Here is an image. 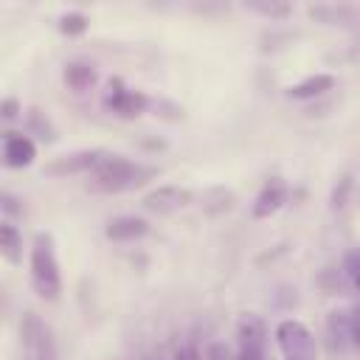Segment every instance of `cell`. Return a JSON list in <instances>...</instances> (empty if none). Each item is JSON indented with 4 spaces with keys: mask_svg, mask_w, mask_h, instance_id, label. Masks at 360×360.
Returning <instances> with one entry per match:
<instances>
[{
    "mask_svg": "<svg viewBox=\"0 0 360 360\" xmlns=\"http://www.w3.org/2000/svg\"><path fill=\"white\" fill-rule=\"evenodd\" d=\"M248 8H253V11H259V14L270 17V20H284L292 11L290 3H248Z\"/></svg>",
    "mask_w": 360,
    "mask_h": 360,
    "instance_id": "21",
    "label": "cell"
},
{
    "mask_svg": "<svg viewBox=\"0 0 360 360\" xmlns=\"http://www.w3.org/2000/svg\"><path fill=\"white\" fill-rule=\"evenodd\" d=\"M20 340H22V360H56V346H53L51 326L37 312L22 315Z\"/></svg>",
    "mask_w": 360,
    "mask_h": 360,
    "instance_id": "3",
    "label": "cell"
},
{
    "mask_svg": "<svg viewBox=\"0 0 360 360\" xmlns=\"http://www.w3.org/2000/svg\"><path fill=\"white\" fill-rule=\"evenodd\" d=\"M0 256L6 262H11V264H20L22 262V236L8 222H0Z\"/></svg>",
    "mask_w": 360,
    "mask_h": 360,
    "instance_id": "17",
    "label": "cell"
},
{
    "mask_svg": "<svg viewBox=\"0 0 360 360\" xmlns=\"http://www.w3.org/2000/svg\"><path fill=\"white\" fill-rule=\"evenodd\" d=\"M104 149H79L62 158H53L51 163H45V174L51 177H68V174H82V172H93V166L104 158Z\"/></svg>",
    "mask_w": 360,
    "mask_h": 360,
    "instance_id": "8",
    "label": "cell"
},
{
    "mask_svg": "<svg viewBox=\"0 0 360 360\" xmlns=\"http://www.w3.org/2000/svg\"><path fill=\"white\" fill-rule=\"evenodd\" d=\"M28 127H31L42 141H53V138H56L51 121H48L45 112H39V110H31V112H28Z\"/></svg>",
    "mask_w": 360,
    "mask_h": 360,
    "instance_id": "20",
    "label": "cell"
},
{
    "mask_svg": "<svg viewBox=\"0 0 360 360\" xmlns=\"http://www.w3.org/2000/svg\"><path fill=\"white\" fill-rule=\"evenodd\" d=\"M352 186H354V180H352V174H343L338 183H335V188H332V208L335 211H340L346 202H349V194H352Z\"/></svg>",
    "mask_w": 360,
    "mask_h": 360,
    "instance_id": "19",
    "label": "cell"
},
{
    "mask_svg": "<svg viewBox=\"0 0 360 360\" xmlns=\"http://www.w3.org/2000/svg\"><path fill=\"white\" fill-rule=\"evenodd\" d=\"M188 202H191V191H188V188H180V186H160V188L149 191L141 205H143L149 214L163 217V214H174V211H180V208H186Z\"/></svg>",
    "mask_w": 360,
    "mask_h": 360,
    "instance_id": "10",
    "label": "cell"
},
{
    "mask_svg": "<svg viewBox=\"0 0 360 360\" xmlns=\"http://www.w3.org/2000/svg\"><path fill=\"white\" fill-rule=\"evenodd\" d=\"M309 17H315L318 22H326V25H352L357 20V8L349 6V3H318V6H309Z\"/></svg>",
    "mask_w": 360,
    "mask_h": 360,
    "instance_id": "14",
    "label": "cell"
},
{
    "mask_svg": "<svg viewBox=\"0 0 360 360\" xmlns=\"http://www.w3.org/2000/svg\"><path fill=\"white\" fill-rule=\"evenodd\" d=\"M287 197H290L287 183H284L281 177H270V180L262 186V191L256 194V202H253V217H256V219H264V217L276 214V211H278V208L287 202Z\"/></svg>",
    "mask_w": 360,
    "mask_h": 360,
    "instance_id": "11",
    "label": "cell"
},
{
    "mask_svg": "<svg viewBox=\"0 0 360 360\" xmlns=\"http://www.w3.org/2000/svg\"><path fill=\"white\" fill-rule=\"evenodd\" d=\"M318 284H321L329 295H335V292H338V287H340V270H338V267H323V270H321Z\"/></svg>",
    "mask_w": 360,
    "mask_h": 360,
    "instance_id": "23",
    "label": "cell"
},
{
    "mask_svg": "<svg viewBox=\"0 0 360 360\" xmlns=\"http://www.w3.org/2000/svg\"><path fill=\"white\" fill-rule=\"evenodd\" d=\"M174 360H202V357H200V352L194 346H183V349H177Z\"/></svg>",
    "mask_w": 360,
    "mask_h": 360,
    "instance_id": "27",
    "label": "cell"
},
{
    "mask_svg": "<svg viewBox=\"0 0 360 360\" xmlns=\"http://www.w3.org/2000/svg\"><path fill=\"white\" fill-rule=\"evenodd\" d=\"M155 174H158V169H152V166H143V163H135V160H129L124 155H110L107 152L93 166L87 188L90 191H101V194H121V191L143 186Z\"/></svg>",
    "mask_w": 360,
    "mask_h": 360,
    "instance_id": "1",
    "label": "cell"
},
{
    "mask_svg": "<svg viewBox=\"0 0 360 360\" xmlns=\"http://www.w3.org/2000/svg\"><path fill=\"white\" fill-rule=\"evenodd\" d=\"M264 323L256 315H245L239 321V346L236 360H267L264 357Z\"/></svg>",
    "mask_w": 360,
    "mask_h": 360,
    "instance_id": "9",
    "label": "cell"
},
{
    "mask_svg": "<svg viewBox=\"0 0 360 360\" xmlns=\"http://www.w3.org/2000/svg\"><path fill=\"white\" fill-rule=\"evenodd\" d=\"M326 343L335 354H343L357 346V309H332L326 318Z\"/></svg>",
    "mask_w": 360,
    "mask_h": 360,
    "instance_id": "6",
    "label": "cell"
},
{
    "mask_svg": "<svg viewBox=\"0 0 360 360\" xmlns=\"http://www.w3.org/2000/svg\"><path fill=\"white\" fill-rule=\"evenodd\" d=\"M149 101H152V98H149L146 93L127 87L118 76H112V79L107 82V90H104V107H107L110 112H115L118 118H138L141 112L149 110Z\"/></svg>",
    "mask_w": 360,
    "mask_h": 360,
    "instance_id": "5",
    "label": "cell"
},
{
    "mask_svg": "<svg viewBox=\"0 0 360 360\" xmlns=\"http://www.w3.org/2000/svg\"><path fill=\"white\" fill-rule=\"evenodd\" d=\"M340 276L346 278L349 292H354V290H357V250H349V253H346L343 267H340Z\"/></svg>",
    "mask_w": 360,
    "mask_h": 360,
    "instance_id": "22",
    "label": "cell"
},
{
    "mask_svg": "<svg viewBox=\"0 0 360 360\" xmlns=\"http://www.w3.org/2000/svg\"><path fill=\"white\" fill-rule=\"evenodd\" d=\"M233 205H236V194L231 188H225V186H214V188H208L202 194V211L211 214V217L228 214Z\"/></svg>",
    "mask_w": 360,
    "mask_h": 360,
    "instance_id": "16",
    "label": "cell"
},
{
    "mask_svg": "<svg viewBox=\"0 0 360 360\" xmlns=\"http://www.w3.org/2000/svg\"><path fill=\"white\" fill-rule=\"evenodd\" d=\"M62 79H65V84L73 93H84V90H90L98 82V70H96V65H90L84 59H76V62H68L65 65Z\"/></svg>",
    "mask_w": 360,
    "mask_h": 360,
    "instance_id": "13",
    "label": "cell"
},
{
    "mask_svg": "<svg viewBox=\"0 0 360 360\" xmlns=\"http://www.w3.org/2000/svg\"><path fill=\"white\" fill-rule=\"evenodd\" d=\"M332 87H335V76L332 73H315V76H307L298 84H292L287 90V96L298 98V101H307V98H318V96L329 93Z\"/></svg>",
    "mask_w": 360,
    "mask_h": 360,
    "instance_id": "15",
    "label": "cell"
},
{
    "mask_svg": "<svg viewBox=\"0 0 360 360\" xmlns=\"http://www.w3.org/2000/svg\"><path fill=\"white\" fill-rule=\"evenodd\" d=\"M146 231H149L146 219H141L135 214H124V217H115V219L107 222L104 236L112 239V242H135V239L146 236Z\"/></svg>",
    "mask_w": 360,
    "mask_h": 360,
    "instance_id": "12",
    "label": "cell"
},
{
    "mask_svg": "<svg viewBox=\"0 0 360 360\" xmlns=\"http://www.w3.org/2000/svg\"><path fill=\"white\" fill-rule=\"evenodd\" d=\"M205 360H233V357H231V349L225 343H211L205 352Z\"/></svg>",
    "mask_w": 360,
    "mask_h": 360,
    "instance_id": "25",
    "label": "cell"
},
{
    "mask_svg": "<svg viewBox=\"0 0 360 360\" xmlns=\"http://www.w3.org/2000/svg\"><path fill=\"white\" fill-rule=\"evenodd\" d=\"M31 284L39 298L56 301L62 292V276H59V262H56V245L53 236L39 231L31 245Z\"/></svg>",
    "mask_w": 360,
    "mask_h": 360,
    "instance_id": "2",
    "label": "cell"
},
{
    "mask_svg": "<svg viewBox=\"0 0 360 360\" xmlns=\"http://www.w3.org/2000/svg\"><path fill=\"white\" fill-rule=\"evenodd\" d=\"M276 340L284 360H315V338L301 321L295 318L281 321L276 326Z\"/></svg>",
    "mask_w": 360,
    "mask_h": 360,
    "instance_id": "4",
    "label": "cell"
},
{
    "mask_svg": "<svg viewBox=\"0 0 360 360\" xmlns=\"http://www.w3.org/2000/svg\"><path fill=\"white\" fill-rule=\"evenodd\" d=\"M20 112V104L14 101V98H6V101H0V118H14Z\"/></svg>",
    "mask_w": 360,
    "mask_h": 360,
    "instance_id": "26",
    "label": "cell"
},
{
    "mask_svg": "<svg viewBox=\"0 0 360 360\" xmlns=\"http://www.w3.org/2000/svg\"><path fill=\"white\" fill-rule=\"evenodd\" d=\"M37 158V143L17 129L0 132V163L8 169H25Z\"/></svg>",
    "mask_w": 360,
    "mask_h": 360,
    "instance_id": "7",
    "label": "cell"
},
{
    "mask_svg": "<svg viewBox=\"0 0 360 360\" xmlns=\"http://www.w3.org/2000/svg\"><path fill=\"white\" fill-rule=\"evenodd\" d=\"M0 208H3L8 217H20V214H22L20 197H14V194H8V191H0Z\"/></svg>",
    "mask_w": 360,
    "mask_h": 360,
    "instance_id": "24",
    "label": "cell"
},
{
    "mask_svg": "<svg viewBox=\"0 0 360 360\" xmlns=\"http://www.w3.org/2000/svg\"><path fill=\"white\" fill-rule=\"evenodd\" d=\"M59 31H62L65 37H79V34L87 31V17H84L82 11H65V14L59 17Z\"/></svg>",
    "mask_w": 360,
    "mask_h": 360,
    "instance_id": "18",
    "label": "cell"
}]
</instances>
